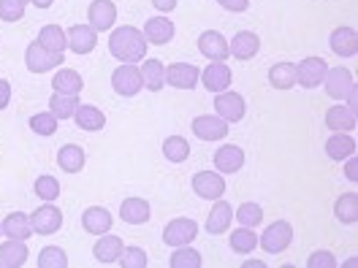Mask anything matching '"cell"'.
I'll return each instance as SVG.
<instances>
[{"mask_svg": "<svg viewBox=\"0 0 358 268\" xmlns=\"http://www.w3.org/2000/svg\"><path fill=\"white\" fill-rule=\"evenodd\" d=\"M109 52L120 63H141L147 54V38L136 27H117L109 38Z\"/></svg>", "mask_w": 358, "mask_h": 268, "instance_id": "1", "label": "cell"}, {"mask_svg": "<svg viewBox=\"0 0 358 268\" xmlns=\"http://www.w3.org/2000/svg\"><path fill=\"white\" fill-rule=\"evenodd\" d=\"M326 92L336 98V100H350L353 92H356V79L348 68H334V70H326Z\"/></svg>", "mask_w": 358, "mask_h": 268, "instance_id": "2", "label": "cell"}, {"mask_svg": "<svg viewBox=\"0 0 358 268\" xmlns=\"http://www.w3.org/2000/svg\"><path fill=\"white\" fill-rule=\"evenodd\" d=\"M24 63L33 73H46V70H52V68H57L63 63V54L60 52H49L38 41H33L24 52Z\"/></svg>", "mask_w": 358, "mask_h": 268, "instance_id": "3", "label": "cell"}, {"mask_svg": "<svg viewBox=\"0 0 358 268\" xmlns=\"http://www.w3.org/2000/svg\"><path fill=\"white\" fill-rule=\"evenodd\" d=\"M293 241V228L285 220H277V223H271L264 230V236H261V246L271 252V255H277V252H282V249H288Z\"/></svg>", "mask_w": 358, "mask_h": 268, "instance_id": "4", "label": "cell"}, {"mask_svg": "<svg viewBox=\"0 0 358 268\" xmlns=\"http://www.w3.org/2000/svg\"><path fill=\"white\" fill-rule=\"evenodd\" d=\"M326 70H329V66L323 57H307V60H301V66H296V84L315 89L317 84H323Z\"/></svg>", "mask_w": 358, "mask_h": 268, "instance_id": "5", "label": "cell"}, {"mask_svg": "<svg viewBox=\"0 0 358 268\" xmlns=\"http://www.w3.org/2000/svg\"><path fill=\"white\" fill-rule=\"evenodd\" d=\"M112 84L120 95L134 98L136 92L144 87V82H141V70H138L134 63H125V66H120L112 73Z\"/></svg>", "mask_w": 358, "mask_h": 268, "instance_id": "6", "label": "cell"}, {"mask_svg": "<svg viewBox=\"0 0 358 268\" xmlns=\"http://www.w3.org/2000/svg\"><path fill=\"white\" fill-rule=\"evenodd\" d=\"M30 225H33V233L52 236V233H57V230H60V225H63V211H60L57 206L46 203V206H41L38 211H33V214H30Z\"/></svg>", "mask_w": 358, "mask_h": 268, "instance_id": "7", "label": "cell"}, {"mask_svg": "<svg viewBox=\"0 0 358 268\" xmlns=\"http://www.w3.org/2000/svg\"><path fill=\"white\" fill-rule=\"evenodd\" d=\"M228 122L223 117H215V114H203V117H196L193 119V133L203 138V141H220L228 135Z\"/></svg>", "mask_w": 358, "mask_h": 268, "instance_id": "8", "label": "cell"}, {"mask_svg": "<svg viewBox=\"0 0 358 268\" xmlns=\"http://www.w3.org/2000/svg\"><path fill=\"white\" fill-rule=\"evenodd\" d=\"M196 233H199V225L193 223V220H171V223L166 225V230H163V241L169 246H187L193 239H196Z\"/></svg>", "mask_w": 358, "mask_h": 268, "instance_id": "9", "label": "cell"}, {"mask_svg": "<svg viewBox=\"0 0 358 268\" xmlns=\"http://www.w3.org/2000/svg\"><path fill=\"white\" fill-rule=\"evenodd\" d=\"M199 68L190 66V63H171L166 68V84L177 89H193L199 84Z\"/></svg>", "mask_w": 358, "mask_h": 268, "instance_id": "10", "label": "cell"}, {"mask_svg": "<svg viewBox=\"0 0 358 268\" xmlns=\"http://www.w3.org/2000/svg\"><path fill=\"white\" fill-rule=\"evenodd\" d=\"M215 109L217 117H223L225 122H239L245 117V98L239 92H217V100H215Z\"/></svg>", "mask_w": 358, "mask_h": 268, "instance_id": "11", "label": "cell"}, {"mask_svg": "<svg viewBox=\"0 0 358 268\" xmlns=\"http://www.w3.org/2000/svg\"><path fill=\"white\" fill-rule=\"evenodd\" d=\"M193 193L201 195V198H206V201L220 198V195L225 193L223 177L215 174V171H201V174H196V177H193Z\"/></svg>", "mask_w": 358, "mask_h": 268, "instance_id": "12", "label": "cell"}, {"mask_svg": "<svg viewBox=\"0 0 358 268\" xmlns=\"http://www.w3.org/2000/svg\"><path fill=\"white\" fill-rule=\"evenodd\" d=\"M87 20L90 27L98 33V30H109L117 20V6L112 0H92L87 8Z\"/></svg>", "mask_w": 358, "mask_h": 268, "instance_id": "13", "label": "cell"}, {"mask_svg": "<svg viewBox=\"0 0 358 268\" xmlns=\"http://www.w3.org/2000/svg\"><path fill=\"white\" fill-rule=\"evenodd\" d=\"M199 49H201L203 57H209L212 63H223V60H228V54H231V52H228V41H225L217 30H206V33H201Z\"/></svg>", "mask_w": 358, "mask_h": 268, "instance_id": "14", "label": "cell"}, {"mask_svg": "<svg viewBox=\"0 0 358 268\" xmlns=\"http://www.w3.org/2000/svg\"><path fill=\"white\" fill-rule=\"evenodd\" d=\"M174 33H177V30H174V22L166 20V17H152V20H147V24H144V38L155 46L169 44V41L174 38Z\"/></svg>", "mask_w": 358, "mask_h": 268, "instance_id": "15", "label": "cell"}, {"mask_svg": "<svg viewBox=\"0 0 358 268\" xmlns=\"http://www.w3.org/2000/svg\"><path fill=\"white\" fill-rule=\"evenodd\" d=\"M242 165H245V152L234 144H225L215 152V168L220 174H236Z\"/></svg>", "mask_w": 358, "mask_h": 268, "instance_id": "16", "label": "cell"}, {"mask_svg": "<svg viewBox=\"0 0 358 268\" xmlns=\"http://www.w3.org/2000/svg\"><path fill=\"white\" fill-rule=\"evenodd\" d=\"M258 49H261V41H258V36L250 33V30L236 33L234 41L228 44V52H231L236 60H252V57L258 54Z\"/></svg>", "mask_w": 358, "mask_h": 268, "instance_id": "17", "label": "cell"}, {"mask_svg": "<svg viewBox=\"0 0 358 268\" xmlns=\"http://www.w3.org/2000/svg\"><path fill=\"white\" fill-rule=\"evenodd\" d=\"M199 79H201L203 87L209 89V92H225V89L231 87V68L225 66V63H212Z\"/></svg>", "mask_w": 358, "mask_h": 268, "instance_id": "18", "label": "cell"}, {"mask_svg": "<svg viewBox=\"0 0 358 268\" xmlns=\"http://www.w3.org/2000/svg\"><path fill=\"white\" fill-rule=\"evenodd\" d=\"M68 38V46L76 52V54H87V52H92L95 49V30L90 27V24H73L71 30L66 33Z\"/></svg>", "mask_w": 358, "mask_h": 268, "instance_id": "19", "label": "cell"}, {"mask_svg": "<svg viewBox=\"0 0 358 268\" xmlns=\"http://www.w3.org/2000/svg\"><path fill=\"white\" fill-rule=\"evenodd\" d=\"M122 241L117 239V236H106V233H101V239H98V244L92 249V255H95V260L98 263H103V266H112L120 260V255H122Z\"/></svg>", "mask_w": 358, "mask_h": 268, "instance_id": "20", "label": "cell"}, {"mask_svg": "<svg viewBox=\"0 0 358 268\" xmlns=\"http://www.w3.org/2000/svg\"><path fill=\"white\" fill-rule=\"evenodd\" d=\"M326 128H331L336 133L353 131L356 128V109L353 106H331L326 112Z\"/></svg>", "mask_w": 358, "mask_h": 268, "instance_id": "21", "label": "cell"}, {"mask_svg": "<svg viewBox=\"0 0 358 268\" xmlns=\"http://www.w3.org/2000/svg\"><path fill=\"white\" fill-rule=\"evenodd\" d=\"M0 233L3 236H8V239H30V233H33V225H30V217L27 214H20V211H14V214H8L3 225H0Z\"/></svg>", "mask_w": 358, "mask_h": 268, "instance_id": "22", "label": "cell"}, {"mask_svg": "<svg viewBox=\"0 0 358 268\" xmlns=\"http://www.w3.org/2000/svg\"><path fill=\"white\" fill-rule=\"evenodd\" d=\"M73 119L82 131H101L106 125V114L95 109V106H90V103H79L76 112H73Z\"/></svg>", "mask_w": 358, "mask_h": 268, "instance_id": "23", "label": "cell"}, {"mask_svg": "<svg viewBox=\"0 0 358 268\" xmlns=\"http://www.w3.org/2000/svg\"><path fill=\"white\" fill-rule=\"evenodd\" d=\"M331 49L339 57H353L358 49V36L353 27H336L331 33Z\"/></svg>", "mask_w": 358, "mask_h": 268, "instance_id": "24", "label": "cell"}, {"mask_svg": "<svg viewBox=\"0 0 358 268\" xmlns=\"http://www.w3.org/2000/svg\"><path fill=\"white\" fill-rule=\"evenodd\" d=\"M82 225H85L87 233L101 236V233H106V230L112 228V214H109L106 209H101V206H92V209H87V211L82 214Z\"/></svg>", "mask_w": 358, "mask_h": 268, "instance_id": "25", "label": "cell"}, {"mask_svg": "<svg viewBox=\"0 0 358 268\" xmlns=\"http://www.w3.org/2000/svg\"><path fill=\"white\" fill-rule=\"evenodd\" d=\"M85 149L82 147H76V144H66V147H60V152H57V165L68 171V174H76V171H82L85 168Z\"/></svg>", "mask_w": 358, "mask_h": 268, "instance_id": "26", "label": "cell"}, {"mask_svg": "<svg viewBox=\"0 0 358 268\" xmlns=\"http://www.w3.org/2000/svg\"><path fill=\"white\" fill-rule=\"evenodd\" d=\"M231 220H234V209H231L225 201H217L215 203V209L209 211V217H206V230H209L212 236L225 233L228 225H231Z\"/></svg>", "mask_w": 358, "mask_h": 268, "instance_id": "27", "label": "cell"}, {"mask_svg": "<svg viewBox=\"0 0 358 268\" xmlns=\"http://www.w3.org/2000/svg\"><path fill=\"white\" fill-rule=\"evenodd\" d=\"M120 214H122V220L128 225H141L150 220V203L141 201V198H128V201H122V209H120Z\"/></svg>", "mask_w": 358, "mask_h": 268, "instance_id": "28", "label": "cell"}, {"mask_svg": "<svg viewBox=\"0 0 358 268\" xmlns=\"http://www.w3.org/2000/svg\"><path fill=\"white\" fill-rule=\"evenodd\" d=\"M27 260V246L20 239H8V244L0 246V266H24Z\"/></svg>", "mask_w": 358, "mask_h": 268, "instance_id": "29", "label": "cell"}, {"mask_svg": "<svg viewBox=\"0 0 358 268\" xmlns=\"http://www.w3.org/2000/svg\"><path fill=\"white\" fill-rule=\"evenodd\" d=\"M138 70H141V82H144V87L152 89V92L163 89V84H166V68H163L160 60H147Z\"/></svg>", "mask_w": 358, "mask_h": 268, "instance_id": "30", "label": "cell"}, {"mask_svg": "<svg viewBox=\"0 0 358 268\" xmlns=\"http://www.w3.org/2000/svg\"><path fill=\"white\" fill-rule=\"evenodd\" d=\"M38 44L44 46V49H49V52H66L68 46V38L66 33H63V27H57V24H46V27H41V33H38Z\"/></svg>", "mask_w": 358, "mask_h": 268, "instance_id": "31", "label": "cell"}, {"mask_svg": "<svg viewBox=\"0 0 358 268\" xmlns=\"http://www.w3.org/2000/svg\"><path fill=\"white\" fill-rule=\"evenodd\" d=\"M82 76L76 73V70H71V68H63V70H57V76L52 79V87L55 92H66V95H76L79 89H82Z\"/></svg>", "mask_w": 358, "mask_h": 268, "instance_id": "32", "label": "cell"}, {"mask_svg": "<svg viewBox=\"0 0 358 268\" xmlns=\"http://www.w3.org/2000/svg\"><path fill=\"white\" fill-rule=\"evenodd\" d=\"M268 82H271V87L277 89L296 87V66H291V63H277V66L268 70Z\"/></svg>", "mask_w": 358, "mask_h": 268, "instance_id": "33", "label": "cell"}, {"mask_svg": "<svg viewBox=\"0 0 358 268\" xmlns=\"http://www.w3.org/2000/svg\"><path fill=\"white\" fill-rule=\"evenodd\" d=\"M326 155L331 157V160H345V157H353L356 155V141L350 138V135H334V138H329V144H326Z\"/></svg>", "mask_w": 358, "mask_h": 268, "instance_id": "34", "label": "cell"}, {"mask_svg": "<svg viewBox=\"0 0 358 268\" xmlns=\"http://www.w3.org/2000/svg\"><path fill=\"white\" fill-rule=\"evenodd\" d=\"M76 106H79L76 95H66V92H55V95H52V100H49V112L55 114L57 119H68V117H73Z\"/></svg>", "mask_w": 358, "mask_h": 268, "instance_id": "35", "label": "cell"}, {"mask_svg": "<svg viewBox=\"0 0 358 268\" xmlns=\"http://www.w3.org/2000/svg\"><path fill=\"white\" fill-rule=\"evenodd\" d=\"M336 211V220L345 225H353L358 220V195L356 193H348V195H342L334 206Z\"/></svg>", "mask_w": 358, "mask_h": 268, "instance_id": "36", "label": "cell"}, {"mask_svg": "<svg viewBox=\"0 0 358 268\" xmlns=\"http://www.w3.org/2000/svg\"><path fill=\"white\" fill-rule=\"evenodd\" d=\"M258 246V236L252 233V228H239V230H234L231 233V249L234 252H239V255H250L252 249Z\"/></svg>", "mask_w": 358, "mask_h": 268, "instance_id": "37", "label": "cell"}, {"mask_svg": "<svg viewBox=\"0 0 358 268\" xmlns=\"http://www.w3.org/2000/svg\"><path fill=\"white\" fill-rule=\"evenodd\" d=\"M163 155L169 157L171 163H185L190 155V144L182 138V135H171L163 141Z\"/></svg>", "mask_w": 358, "mask_h": 268, "instance_id": "38", "label": "cell"}, {"mask_svg": "<svg viewBox=\"0 0 358 268\" xmlns=\"http://www.w3.org/2000/svg\"><path fill=\"white\" fill-rule=\"evenodd\" d=\"M169 266H171V268H199V266H201V255H199L196 249H187V246H179L177 252L171 255V260H169Z\"/></svg>", "mask_w": 358, "mask_h": 268, "instance_id": "39", "label": "cell"}, {"mask_svg": "<svg viewBox=\"0 0 358 268\" xmlns=\"http://www.w3.org/2000/svg\"><path fill=\"white\" fill-rule=\"evenodd\" d=\"M68 266V255L60 246H46L38 255V268H66Z\"/></svg>", "mask_w": 358, "mask_h": 268, "instance_id": "40", "label": "cell"}, {"mask_svg": "<svg viewBox=\"0 0 358 268\" xmlns=\"http://www.w3.org/2000/svg\"><path fill=\"white\" fill-rule=\"evenodd\" d=\"M236 220L245 225V228H255V225L264 220V209L258 203H242L236 209Z\"/></svg>", "mask_w": 358, "mask_h": 268, "instance_id": "41", "label": "cell"}, {"mask_svg": "<svg viewBox=\"0 0 358 268\" xmlns=\"http://www.w3.org/2000/svg\"><path fill=\"white\" fill-rule=\"evenodd\" d=\"M36 195L41 198V201H55L57 195H60V184H57V179L55 177H38L36 179Z\"/></svg>", "mask_w": 358, "mask_h": 268, "instance_id": "42", "label": "cell"}, {"mask_svg": "<svg viewBox=\"0 0 358 268\" xmlns=\"http://www.w3.org/2000/svg\"><path fill=\"white\" fill-rule=\"evenodd\" d=\"M27 3H30V0H0V20H6V22L22 20Z\"/></svg>", "mask_w": 358, "mask_h": 268, "instance_id": "43", "label": "cell"}, {"mask_svg": "<svg viewBox=\"0 0 358 268\" xmlns=\"http://www.w3.org/2000/svg\"><path fill=\"white\" fill-rule=\"evenodd\" d=\"M120 263L125 268H144L147 266V252L141 246H128V249H122Z\"/></svg>", "mask_w": 358, "mask_h": 268, "instance_id": "44", "label": "cell"}, {"mask_svg": "<svg viewBox=\"0 0 358 268\" xmlns=\"http://www.w3.org/2000/svg\"><path fill=\"white\" fill-rule=\"evenodd\" d=\"M30 128L36 131V133L41 135H52L57 131V117L49 112V114H36L33 119H30Z\"/></svg>", "mask_w": 358, "mask_h": 268, "instance_id": "45", "label": "cell"}, {"mask_svg": "<svg viewBox=\"0 0 358 268\" xmlns=\"http://www.w3.org/2000/svg\"><path fill=\"white\" fill-rule=\"evenodd\" d=\"M307 266H310V268H320V266L334 268V266H336V260H334V255H331V252H315L313 258L307 260Z\"/></svg>", "mask_w": 358, "mask_h": 268, "instance_id": "46", "label": "cell"}, {"mask_svg": "<svg viewBox=\"0 0 358 268\" xmlns=\"http://www.w3.org/2000/svg\"><path fill=\"white\" fill-rule=\"evenodd\" d=\"M223 8H228V11H245L247 6H250V0H217Z\"/></svg>", "mask_w": 358, "mask_h": 268, "instance_id": "47", "label": "cell"}, {"mask_svg": "<svg viewBox=\"0 0 358 268\" xmlns=\"http://www.w3.org/2000/svg\"><path fill=\"white\" fill-rule=\"evenodd\" d=\"M8 100H11V87H8L6 79H0V109H6Z\"/></svg>", "mask_w": 358, "mask_h": 268, "instance_id": "48", "label": "cell"}, {"mask_svg": "<svg viewBox=\"0 0 358 268\" xmlns=\"http://www.w3.org/2000/svg\"><path fill=\"white\" fill-rule=\"evenodd\" d=\"M152 6H155L157 11H171L177 6V0H152Z\"/></svg>", "mask_w": 358, "mask_h": 268, "instance_id": "49", "label": "cell"}, {"mask_svg": "<svg viewBox=\"0 0 358 268\" xmlns=\"http://www.w3.org/2000/svg\"><path fill=\"white\" fill-rule=\"evenodd\" d=\"M348 179H350V181H356V179H358V174H356V160H353V157H350V163H348Z\"/></svg>", "mask_w": 358, "mask_h": 268, "instance_id": "50", "label": "cell"}, {"mask_svg": "<svg viewBox=\"0 0 358 268\" xmlns=\"http://www.w3.org/2000/svg\"><path fill=\"white\" fill-rule=\"evenodd\" d=\"M30 3H36V6H38V8H49V6H52V3H55V0H30Z\"/></svg>", "mask_w": 358, "mask_h": 268, "instance_id": "51", "label": "cell"}]
</instances>
